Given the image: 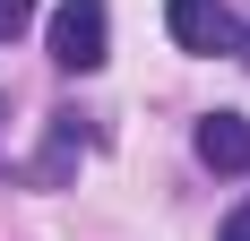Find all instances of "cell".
Segmentation results:
<instances>
[{"label":"cell","instance_id":"obj_4","mask_svg":"<svg viewBox=\"0 0 250 241\" xmlns=\"http://www.w3.org/2000/svg\"><path fill=\"white\" fill-rule=\"evenodd\" d=\"M86 155V129H78V112H52V138H43V155H35V181H69V164Z\"/></svg>","mask_w":250,"mask_h":241},{"label":"cell","instance_id":"obj_1","mask_svg":"<svg viewBox=\"0 0 250 241\" xmlns=\"http://www.w3.org/2000/svg\"><path fill=\"white\" fill-rule=\"evenodd\" d=\"M104 52H112V18H104V0H61L52 9V60L61 69H104Z\"/></svg>","mask_w":250,"mask_h":241},{"label":"cell","instance_id":"obj_6","mask_svg":"<svg viewBox=\"0 0 250 241\" xmlns=\"http://www.w3.org/2000/svg\"><path fill=\"white\" fill-rule=\"evenodd\" d=\"M216 241H250V198H242V207L225 216V233H216Z\"/></svg>","mask_w":250,"mask_h":241},{"label":"cell","instance_id":"obj_8","mask_svg":"<svg viewBox=\"0 0 250 241\" xmlns=\"http://www.w3.org/2000/svg\"><path fill=\"white\" fill-rule=\"evenodd\" d=\"M0 112H9V103H0Z\"/></svg>","mask_w":250,"mask_h":241},{"label":"cell","instance_id":"obj_3","mask_svg":"<svg viewBox=\"0 0 250 241\" xmlns=\"http://www.w3.org/2000/svg\"><path fill=\"white\" fill-rule=\"evenodd\" d=\"M190 146H199L207 172H250V120H242V112H207Z\"/></svg>","mask_w":250,"mask_h":241},{"label":"cell","instance_id":"obj_5","mask_svg":"<svg viewBox=\"0 0 250 241\" xmlns=\"http://www.w3.org/2000/svg\"><path fill=\"white\" fill-rule=\"evenodd\" d=\"M26 26H35V0H0V43H18Z\"/></svg>","mask_w":250,"mask_h":241},{"label":"cell","instance_id":"obj_2","mask_svg":"<svg viewBox=\"0 0 250 241\" xmlns=\"http://www.w3.org/2000/svg\"><path fill=\"white\" fill-rule=\"evenodd\" d=\"M164 26H173L181 52H242V18H233L225 0H164Z\"/></svg>","mask_w":250,"mask_h":241},{"label":"cell","instance_id":"obj_7","mask_svg":"<svg viewBox=\"0 0 250 241\" xmlns=\"http://www.w3.org/2000/svg\"><path fill=\"white\" fill-rule=\"evenodd\" d=\"M242 60H250V26H242Z\"/></svg>","mask_w":250,"mask_h":241}]
</instances>
